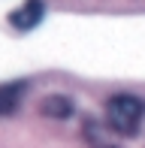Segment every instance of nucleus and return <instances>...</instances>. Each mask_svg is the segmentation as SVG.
<instances>
[{
  "label": "nucleus",
  "instance_id": "obj_2",
  "mask_svg": "<svg viewBox=\"0 0 145 148\" xmlns=\"http://www.w3.org/2000/svg\"><path fill=\"white\" fill-rule=\"evenodd\" d=\"M42 18H45V0H24L9 15V24L15 30H34Z\"/></svg>",
  "mask_w": 145,
  "mask_h": 148
},
{
  "label": "nucleus",
  "instance_id": "obj_4",
  "mask_svg": "<svg viewBox=\"0 0 145 148\" xmlns=\"http://www.w3.org/2000/svg\"><path fill=\"white\" fill-rule=\"evenodd\" d=\"M42 115H49V118H70L72 115V100L70 97H64V94H51V97H45L42 100Z\"/></svg>",
  "mask_w": 145,
  "mask_h": 148
},
{
  "label": "nucleus",
  "instance_id": "obj_3",
  "mask_svg": "<svg viewBox=\"0 0 145 148\" xmlns=\"http://www.w3.org/2000/svg\"><path fill=\"white\" fill-rule=\"evenodd\" d=\"M24 91H27V82H6V85H0V118L12 115V112L21 106Z\"/></svg>",
  "mask_w": 145,
  "mask_h": 148
},
{
  "label": "nucleus",
  "instance_id": "obj_1",
  "mask_svg": "<svg viewBox=\"0 0 145 148\" xmlns=\"http://www.w3.org/2000/svg\"><path fill=\"white\" fill-rule=\"evenodd\" d=\"M145 121V103L133 94H118L106 103V124L121 136H133Z\"/></svg>",
  "mask_w": 145,
  "mask_h": 148
}]
</instances>
